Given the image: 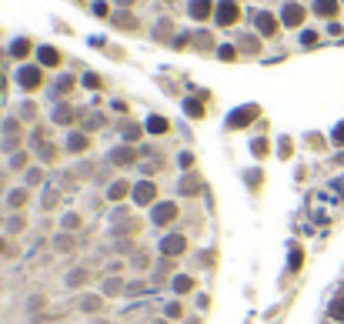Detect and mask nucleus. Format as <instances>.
Wrapping results in <instances>:
<instances>
[{
    "label": "nucleus",
    "instance_id": "f257e3e1",
    "mask_svg": "<svg viewBox=\"0 0 344 324\" xmlns=\"http://www.w3.org/2000/svg\"><path fill=\"white\" fill-rule=\"evenodd\" d=\"M278 27H281V20L274 17V13H257V30H261L264 37L278 34Z\"/></svg>",
    "mask_w": 344,
    "mask_h": 324
},
{
    "label": "nucleus",
    "instance_id": "f03ea898",
    "mask_svg": "<svg viewBox=\"0 0 344 324\" xmlns=\"http://www.w3.org/2000/svg\"><path fill=\"white\" fill-rule=\"evenodd\" d=\"M217 20H221V23H234V20H237V3H234V0H224L221 7H217Z\"/></svg>",
    "mask_w": 344,
    "mask_h": 324
},
{
    "label": "nucleus",
    "instance_id": "7ed1b4c3",
    "mask_svg": "<svg viewBox=\"0 0 344 324\" xmlns=\"http://www.w3.org/2000/svg\"><path fill=\"white\" fill-rule=\"evenodd\" d=\"M20 84H23L27 90L40 87V67H23V70H20Z\"/></svg>",
    "mask_w": 344,
    "mask_h": 324
},
{
    "label": "nucleus",
    "instance_id": "20e7f679",
    "mask_svg": "<svg viewBox=\"0 0 344 324\" xmlns=\"http://www.w3.org/2000/svg\"><path fill=\"white\" fill-rule=\"evenodd\" d=\"M301 20H304V7H301V3H288V7H284V23L298 27Z\"/></svg>",
    "mask_w": 344,
    "mask_h": 324
},
{
    "label": "nucleus",
    "instance_id": "39448f33",
    "mask_svg": "<svg viewBox=\"0 0 344 324\" xmlns=\"http://www.w3.org/2000/svg\"><path fill=\"white\" fill-rule=\"evenodd\" d=\"M207 13H211V0H194V3H190V17L204 20Z\"/></svg>",
    "mask_w": 344,
    "mask_h": 324
},
{
    "label": "nucleus",
    "instance_id": "423d86ee",
    "mask_svg": "<svg viewBox=\"0 0 344 324\" xmlns=\"http://www.w3.org/2000/svg\"><path fill=\"white\" fill-rule=\"evenodd\" d=\"M40 64L54 67V64H60V54H57L54 47H40Z\"/></svg>",
    "mask_w": 344,
    "mask_h": 324
},
{
    "label": "nucleus",
    "instance_id": "0eeeda50",
    "mask_svg": "<svg viewBox=\"0 0 344 324\" xmlns=\"http://www.w3.org/2000/svg\"><path fill=\"white\" fill-rule=\"evenodd\" d=\"M314 10L321 13V17H331V13L338 10V0H318V3H314Z\"/></svg>",
    "mask_w": 344,
    "mask_h": 324
},
{
    "label": "nucleus",
    "instance_id": "6e6552de",
    "mask_svg": "<svg viewBox=\"0 0 344 324\" xmlns=\"http://www.w3.org/2000/svg\"><path fill=\"white\" fill-rule=\"evenodd\" d=\"M174 214H177V207L174 204H167V207H157V221L164 224V221H174Z\"/></svg>",
    "mask_w": 344,
    "mask_h": 324
},
{
    "label": "nucleus",
    "instance_id": "1a4fd4ad",
    "mask_svg": "<svg viewBox=\"0 0 344 324\" xmlns=\"http://www.w3.org/2000/svg\"><path fill=\"white\" fill-rule=\"evenodd\" d=\"M147 127H151L154 134H164V131H167V124L161 121V117H151V121H147Z\"/></svg>",
    "mask_w": 344,
    "mask_h": 324
},
{
    "label": "nucleus",
    "instance_id": "9d476101",
    "mask_svg": "<svg viewBox=\"0 0 344 324\" xmlns=\"http://www.w3.org/2000/svg\"><path fill=\"white\" fill-rule=\"evenodd\" d=\"M27 47H30V44H27V40H17V44H13V50H10V54H13V57H23V54H27Z\"/></svg>",
    "mask_w": 344,
    "mask_h": 324
},
{
    "label": "nucleus",
    "instance_id": "9b49d317",
    "mask_svg": "<svg viewBox=\"0 0 344 324\" xmlns=\"http://www.w3.org/2000/svg\"><path fill=\"white\" fill-rule=\"evenodd\" d=\"M154 197V190L151 187H137V201H151Z\"/></svg>",
    "mask_w": 344,
    "mask_h": 324
},
{
    "label": "nucleus",
    "instance_id": "f8f14e48",
    "mask_svg": "<svg viewBox=\"0 0 344 324\" xmlns=\"http://www.w3.org/2000/svg\"><path fill=\"white\" fill-rule=\"evenodd\" d=\"M241 47H244V50H251V54H254V50H257V40H254V37H251V40H247V37H244V40H241Z\"/></svg>",
    "mask_w": 344,
    "mask_h": 324
},
{
    "label": "nucleus",
    "instance_id": "ddd939ff",
    "mask_svg": "<svg viewBox=\"0 0 344 324\" xmlns=\"http://www.w3.org/2000/svg\"><path fill=\"white\" fill-rule=\"evenodd\" d=\"M331 314H334V318H338V321H344V304L338 301V304H334V308H331Z\"/></svg>",
    "mask_w": 344,
    "mask_h": 324
},
{
    "label": "nucleus",
    "instance_id": "4468645a",
    "mask_svg": "<svg viewBox=\"0 0 344 324\" xmlns=\"http://www.w3.org/2000/svg\"><path fill=\"white\" fill-rule=\"evenodd\" d=\"M187 114H190V117H200V104L190 101V104H187Z\"/></svg>",
    "mask_w": 344,
    "mask_h": 324
},
{
    "label": "nucleus",
    "instance_id": "2eb2a0df",
    "mask_svg": "<svg viewBox=\"0 0 344 324\" xmlns=\"http://www.w3.org/2000/svg\"><path fill=\"white\" fill-rule=\"evenodd\" d=\"M217 54H221L224 60H231V57H234V47H221V50H217Z\"/></svg>",
    "mask_w": 344,
    "mask_h": 324
},
{
    "label": "nucleus",
    "instance_id": "dca6fc26",
    "mask_svg": "<svg viewBox=\"0 0 344 324\" xmlns=\"http://www.w3.org/2000/svg\"><path fill=\"white\" fill-rule=\"evenodd\" d=\"M117 3H121V7H127V3H134V0H117Z\"/></svg>",
    "mask_w": 344,
    "mask_h": 324
},
{
    "label": "nucleus",
    "instance_id": "f3484780",
    "mask_svg": "<svg viewBox=\"0 0 344 324\" xmlns=\"http://www.w3.org/2000/svg\"><path fill=\"white\" fill-rule=\"evenodd\" d=\"M3 87H7V77H0V90H3Z\"/></svg>",
    "mask_w": 344,
    "mask_h": 324
}]
</instances>
